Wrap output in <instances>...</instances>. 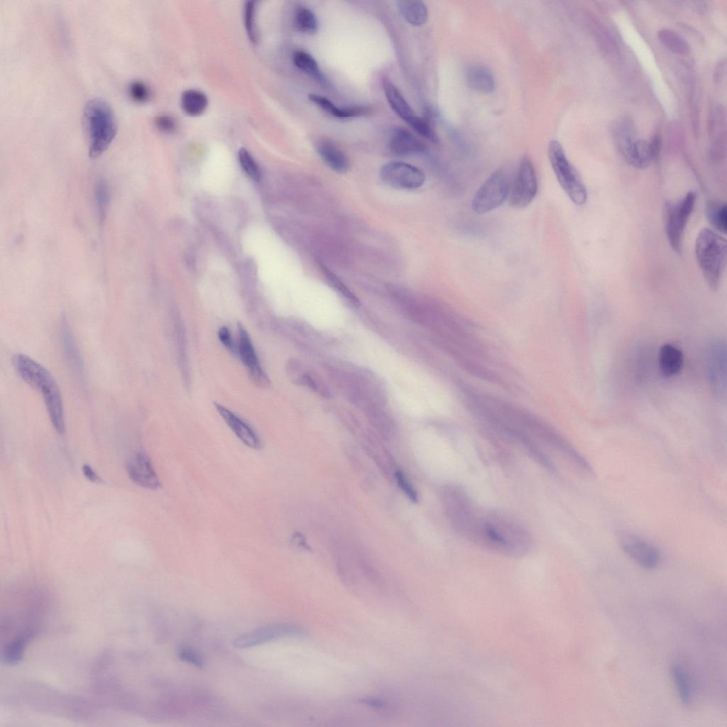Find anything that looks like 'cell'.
<instances>
[{"mask_svg":"<svg viewBox=\"0 0 727 727\" xmlns=\"http://www.w3.org/2000/svg\"><path fill=\"white\" fill-rule=\"evenodd\" d=\"M444 499L451 523L474 543L513 556L531 550V537L522 525L501 513L481 510L461 488L447 487Z\"/></svg>","mask_w":727,"mask_h":727,"instance_id":"cell-1","label":"cell"},{"mask_svg":"<svg viewBox=\"0 0 727 727\" xmlns=\"http://www.w3.org/2000/svg\"><path fill=\"white\" fill-rule=\"evenodd\" d=\"M13 364L18 376L40 393L55 430L60 434L65 430V413L59 387L50 373L31 357L18 354Z\"/></svg>","mask_w":727,"mask_h":727,"instance_id":"cell-2","label":"cell"},{"mask_svg":"<svg viewBox=\"0 0 727 727\" xmlns=\"http://www.w3.org/2000/svg\"><path fill=\"white\" fill-rule=\"evenodd\" d=\"M82 121L89 156L97 158L108 148L116 134L115 114L107 102L94 98L84 106Z\"/></svg>","mask_w":727,"mask_h":727,"instance_id":"cell-3","label":"cell"},{"mask_svg":"<svg viewBox=\"0 0 727 727\" xmlns=\"http://www.w3.org/2000/svg\"><path fill=\"white\" fill-rule=\"evenodd\" d=\"M726 240L710 229H703L696 237V260L708 285L713 290L719 285L726 263Z\"/></svg>","mask_w":727,"mask_h":727,"instance_id":"cell-4","label":"cell"},{"mask_svg":"<svg viewBox=\"0 0 727 727\" xmlns=\"http://www.w3.org/2000/svg\"><path fill=\"white\" fill-rule=\"evenodd\" d=\"M548 157L558 182L571 201L576 205L584 204L588 197L585 184L557 141L550 142Z\"/></svg>","mask_w":727,"mask_h":727,"instance_id":"cell-5","label":"cell"},{"mask_svg":"<svg viewBox=\"0 0 727 727\" xmlns=\"http://www.w3.org/2000/svg\"><path fill=\"white\" fill-rule=\"evenodd\" d=\"M696 199L694 191H689L676 203H667L664 210L665 227L668 242L677 253H681L682 237Z\"/></svg>","mask_w":727,"mask_h":727,"instance_id":"cell-6","label":"cell"},{"mask_svg":"<svg viewBox=\"0 0 727 727\" xmlns=\"http://www.w3.org/2000/svg\"><path fill=\"white\" fill-rule=\"evenodd\" d=\"M508 177L502 170H496L483 182L475 193L471 207L476 214L489 212L501 206L510 191Z\"/></svg>","mask_w":727,"mask_h":727,"instance_id":"cell-7","label":"cell"},{"mask_svg":"<svg viewBox=\"0 0 727 727\" xmlns=\"http://www.w3.org/2000/svg\"><path fill=\"white\" fill-rule=\"evenodd\" d=\"M537 192V180L533 164L528 155H524L510 186V204L515 208L526 207L535 197Z\"/></svg>","mask_w":727,"mask_h":727,"instance_id":"cell-8","label":"cell"},{"mask_svg":"<svg viewBox=\"0 0 727 727\" xmlns=\"http://www.w3.org/2000/svg\"><path fill=\"white\" fill-rule=\"evenodd\" d=\"M380 177L386 185L397 189L414 190L425 181V173L418 168L402 161H390L380 170Z\"/></svg>","mask_w":727,"mask_h":727,"instance_id":"cell-9","label":"cell"},{"mask_svg":"<svg viewBox=\"0 0 727 727\" xmlns=\"http://www.w3.org/2000/svg\"><path fill=\"white\" fill-rule=\"evenodd\" d=\"M304 632L300 628L289 623H273L266 625L236 637L234 645L238 648L255 647L276 639L286 637L302 635Z\"/></svg>","mask_w":727,"mask_h":727,"instance_id":"cell-10","label":"cell"},{"mask_svg":"<svg viewBox=\"0 0 727 727\" xmlns=\"http://www.w3.org/2000/svg\"><path fill=\"white\" fill-rule=\"evenodd\" d=\"M617 538L622 550L640 567L650 569L657 565L660 552L652 544L629 532H619Z\"/></svg>","mask_w":727,"mask_h":727,"instance_id":"cell-11","label":"cell"},{"mask_svg":"<svg viewBox=\"0 0 727 727\" xmlns=\"http://www.w3.org/2000/svg\"><path fill=\"white\" fill-rule=\"evenodd\" d=\"M238 354L251 381L258 386L266 387L270 379L261 368L255 349L246 328L238 324Z\"/></svg>","mask_w":727,"mask_h":727,"instance_id":"cell-12","label":"cell"},{"mask_svg":"<svg viewBox=\"0 0 727 727\" xmlns=\"http://www.w3.org/2000/svg\"><path fill=\"white\" fill-rule=\"evenodd\" d=\"M126 469L131 481L141 487L157 490L161 486L149 457L143 452L135 453L128 459Z\"/></svg>","mask_w":727,"mask_h":727,"instance_id":"cell-13","label":"cell"},{"mask_svg":"<svg viewBox=\"0 0 727 727\" xmlns=\"http://www.w3.org/2000/svg\"><path fill=\"white\" fill-rule=\"evenodd\" d=\"M661 137L655 134L650 141L635 139L625 160L637 168H646L655 160L661 149Z\"/></svg>","mask_w":727,"mask_h":727,"instance_id":"cell-14","label":"cell"},{"mask_svg":"<svg viewBox=\"0 0 727 727\" xmlns=\"http://www.w3.org/2000/svg\"><path fill=\"white\" fill-rule=\"evenodd\" d=\"M215 408L234 434L248 447L259 450L262 442L253 429L225 406L214 404Z\"/></svg>","mask_w":727,"mask_h":727,"instance_id":"cell-15","label":"cell"},{"mask_svg":"<svg viewBox=\"0 0 727 727\" xmlns=\"http://www.w3.org/2000/svg\"><path fill=\"white\" fill-rule=\"evenodd\" d=\"M708 371L709 381L718 395L726 393V350L721 343L712 346L709 351Z\"/></svg>","mask_w":727,"mask_h":727,"instance_id":"cell-16","label":"cell"},{"mask_svg":"<svg viewBox=\"0 0 727 727\" xmlns=\"http://www.w3.org/2000/svg\"><path fill=\"white\" fill-rule=\"evenodd\" d=\"M388 149L394 155L408 156L424 152L425 146L408 130L395 127L390 136Z\"/></svg>","mask_w":727,"mask_h":727,"instance_id":"cell-17","label":"cell"},{"mask_svg":"<svg viewBox=\"0 0 727 727\" xmlns=\"http://www.w3.org/2000/svg\"><path fill=\"white\" fill-rule=\"evenodd\" d=\"M316 150L324 163L334 171H348L350 162L346 155L333 142L322 139L316 144Z\"/></svg>","mask_w":727,"mask_h":727,"instance_id":"cell-18","label":"cell"},{"mask_svg":"<svg viewBox=\"0 0 727 727\" xmlns=\"http://www.w3.org/2000/svg\"><path fill=\"white\" fill-rule=\"evenodd\" d=\"M382 87L390 108L408 124L416 116L409 103L389 79H383Z\"/></svg>","mask_w":727,"mask_h":727,"instance_id":"cell-19","label":"cell"},{"mask_svg":"<svg viewBox=\"0 0 727 727\" xmlns=\"http://www.w3.org/2000/svg\"><path fill=\"white\" fill-rule=\"evenodd\" d=\"M308 97L311 102L320 107L323 111L339 119L362 116L370 112L369 108L365 106H337L327 98L319 94H310Z\"/></svg>","mask_w":727,"mask_h":727,"instance_id":"cell-20","label":"cell"},{"mask_svg":"<svg viewBox=\"0 0 727 727\" xmlns=\"http://www.w3.org/2000/svg\"><path fill=\"white\" fill-rule=\"evenodd\" d=\"M683 362V354L679 348L670 344L662 346L659 363L663 375L670 377L677 374L682 368Z\"/></svg>","mask_w":727,"mask_h":727,"instance_id":"cell-21","label":"cell"},{"mask_svg":"<svg viewBox=\"0 0 727 727\" xmlns=\"http://www.w3.org/2000/svg\"><path fill=\"white\" fill-rule=\"evenodd\" d=\"M466 80L474 90L481 93H490L495 87V81L491 72L486 67L473 65L468 67Z\"/></svg>","mask_w":727,"mask_h":727,"instance_id":"cell-22","label":"cell"},{"mask_svg":"<svg viewBox=\"0 0 727 727\" xmlns=\"http://www.w3.org/2000/svg\"><path fill=\"white\" fill-rule=\"evenodd\" d=\"M397 7L403 18L410 24L420 26L427 22L428 9L423 1L400 0L397 1Z\"/></svg>","mask_w":727,"mask_h":727,"instance_id":"cell-23","label":"cell"},{"mask_svg":"<svg viewBox=\"0 0 727 727\" xmlns=\"http://www.w3.org/2000/svg\"><path fill=\"white\" fill-rule=\"evenodd\" d=\"M293 60L295 65L311 78L326 86L328 84L327 80L321 71L315 59L308 53L303 50H296L293 55Z\"/></svg>","mask_w":727,"mask_h":727,"instance_id":"cell-24","label":"cell"},{"mask_svg":"<svg viewBox=\"0 0 727 727\" xmlns=\"http://www.w3.org/2000/svg\"><path fill=\"white\" fill-rule=\"evenodd\" d=\"M182 111L188 116H197L204 113L208 105L205 94L196 89L184 91L180 97Z\"/></svg>","mask_w":727,"mask_h":727,"instance_id":"cell-25","label":"cell"},{"mask_svg":"<svg viewBox=\"0 0 727 727\" xmlns=\"http://www.w3.org/2000/svg\"><path fill=\"white\" fill-rule=\"evenodd\" d=\"M706 218L711 226L720 231L726 234L727 230V205L726 202L719 201H709L705 207Z\"/></svg>","mask_w":727,"mask_h":727,"instance_id":"cell-26","label":"cell"},{"mask_svg":"<svg viewBox=\"0 0 727 727\" xmlns=\"http://www.w3.org/2000/svg\"><path fill=\"white\" fill-rule=\"evenodd\" d=\"M671 673L681 701L687 705L692 698L691 679L682 667L674 665L672 667Z\"/></svg>","mask_w":727,"mask_h":727,"instance_id":"cell-27","label":"cell"},{"mask_svg":"<svg viewBox=\"0 0 727 727\" xmlns=\"http://www.w3.org/2000/svg\"><path fill=\"white\" fill-rule=\"evenodd\" d=\"M62 341L65 353L66 354L67 358L68 359L70 364H72L77 371H80L82 369V362L79 356V351L72 332L65 320L62 323Z\"/></svg>","mask_w":727,"mask_h":727,"instance_id":"cell-28","label":"cell"},{"mask_svg":"<svg viewBox=\"0 0 727 727\" xmlns=\"http://www.w3.org/2000/svg\"><path fill=\"white\" fill-rule=\"evenodd\" d=\"M657 37L669 50L679 54H687L689 51L688 43L678 33L669 29L658 31Z\"/></svg>","mask_w":727,"mask_h":727,"instance_id":"cell-29","label":"cell"},{"mask_svg":"<svg viewBox=\"0 0 727 727\" xmlns=\"http://www.w3.org/2000/svg\"><path fill=\"white\" fill-rule=\"evenodd\" d=\"M294 21L296 28L300 32L305 33H315L318 28V23L315 15L310 9L304 6H300L296 9Z\"/></svg>","mask_w":727,"mask_h":727,"instance_id":"cell-30","label":"cell"},{"mask_svg":"<svg viewBox=\"0 0 727 727\" xmlns=\"http://www.w3.org/2000/svg\"><path fill=\"white\" fill-rule=\"evenodd\" d=\"M321 269L324 273L329 283L334 290H336L354 306L359 307L360 305L359 300L334 273L324 265H321Z\"/></svg>","mask_w":727,"mask_h":727,"instance_id":"cell-31","label":"cell"},{"mask_svg":"<svg viewBox=\"0 0 727 727\" xmlns=\"http://www.w3.org/2000/svg\"><path fill=\"white\" fill-rule=\"evenodd\" d=\"M255 13L256 2L253 1H246L244 8V26L248 37L253 43H256L258 40Z\"/></svg>","mask_w":727,"mask_h":727,"instance_id":"cell-32","label":"cell"},{"mask_svg":"<svg viewBox=\"0 0 727 727\" xmlns=\"http://www.w3.org/2000/svg\"><path fill=\"white\" fill-rule=\"evenodd\" d=\"M419 135L433 142H438V137L436 135L432 125L428 119L419 116L415 117L408 124Z\"/></svg>","mask_w":727,"mask_h":727,"instance_id":"cell-33","label":"cell"},{"mask_svg":"<svg viewBox=\"0 0 727 727\" xmlns=\"http://www.w3.org/2000/svg\"><path fill=\"white\" fill-rule=\"evenodd\" d=\"M239 160L244 170L251 179L257 181L260 180L261 176V170L246 149L241 148L239 150Z\"/></svg>","mask_w":727,"mask_h":727,"instance_id":"cell-34","label":"cell"},{"mask_svg":"<svg viewBox=\"0 0 727 727\" xmlns=\"http://www.w3.org/2000/svg\"><path fill=\"white\" fill-rule=\"evenodd\" d=\"M95 197L100 219L103 220L105 219L109 203V191L106 183L104 180L97 182Z\"/></svg>","mask_w":727,"mask_h":727,"instance_id":"cell-35","label":"cell"},{"mask_svg":"<svg viewBox=\"0 0 727 727\" xmlns=\"http://www.w3.org/2000/svg\"><path fill=\"white\" fill-rule=\"evenodd\" d=\"M129 93L131 99L136 102H146L151 97L148 87L141 81H133L129 86Z\"/></svg>","mask_w":727,"mask_h":727,"instance_id":"cell-36","label":"cell"},{"mask_svg":"<svg viewBox=\"0 0 727 727\" xmlns=\"http://www.w3.org/2000/svg\"><path fill=\"white\" fill-rule=\"evenodd\" d=\"M178 657L189 664L195 665L198 667H202L204 665V661L202 656L195 649L183 645L178 648L177 650Z\"/></svg>","mask_w":727,"mask_h":727,"instance_id":"cell-37","label":"cell"},{"mask_svg":"<svg viewBox=\"0 0 727 727\" xmlns=\"http://www.w3.org/2000/svg\"><path fill=\"white\" fill-rule=\"evenodd\" d=\"M25 642V638H20L7 647L5 653L7 662L13 663L20 658Z\"/></svg>","mask_w":727,"mask_h":727,"instance_id":"cell-38","label":"cell"},{"mask_svg":"<svg viewBox=\"0 0 727 727\" xmlns=\"http://www.w3.org/2000/svg\"><path fill=\"white\" fill-rule=\"evenodd\" d=\"M155 124L157 129L164 133H172L176 128L175 120L168 115H160L155 119Z\"/></svg>","mask_w":727,"mask_h":727,"instance_id":"cell-39","label":"cell"},{"mask_svg":"<svg viewBox=\"0 0 727 727\" xmlns=\"http://www.w3.org/2000/svg\"><path fill=\"white\" fill-rule=\"evenodd\" d=\"M218 337L221 343L231 353H234L236 348L235 347L234 342L231 337V333L229 329L226 327H222L218 331Z\"/></svg>","mask_w":727,"mask_h":727,"instance_id":"cell-40","label":"cell"},{"mask_svg":"<svg viewBox=\"0 0 727 727\" xmlns=\"http://www.w3.org/2000/svg\"><path fill=\"white\" fill-rule=\"evenodd\" d=\"M396 479L399 486L406 493V495L413 501H417V495L412 487L408 483V480L405 477L403 473L398 472L396 474Z\"/></svg>","mask_w":727,"mask_h":727,"instance_id":"cell-41","label":"cell"},{"mask_svg":"<svg viewBox=\"0 0 727 727\" xmlns=\"http://www.w3.org/2000/svg\"><path fill=\"white\" fill-rule=\"evenodd\" d=\"M82 472L84 476L90 481L96 483L102 482V479L98 474L93 470V469L88 464H84L82 466Z\"/></svg>","mask_w":727,"mask_h":727,"instance_id":"cell-42","label":"cell"},{"mask_svg":"<svg viewBox=\"0 0 727 727\" xmlns=\"http://www.w3.org/2000/svg\"><path fill=\"white\" fill-rule=\"evenodd\" d=\"M361 702L373 708L383 709L386 706V704L382 700L374 698L361 699Z\"/></svg>","mask_w":727,"mask_h":727,"instance_id":"cell-43","label":"cell"}]
</instances>
